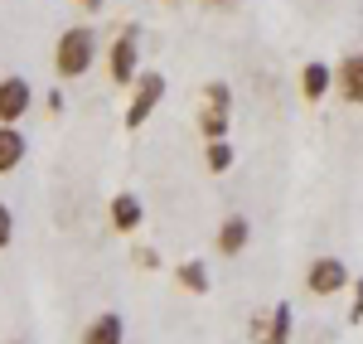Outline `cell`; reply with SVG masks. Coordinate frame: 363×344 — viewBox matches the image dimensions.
I'll return each instance as SVG.
<instances>
[{
    "label": "cell",
    "mask_w": 363,
    "mask_h": 344,
    "mask_svg": "<svg viewBox=\"0 0 363 344\" xmlns=\"http://www.w3.org/2000/svg\"><path fill=\"white\" fill-rule=\"evenodd\" d=\"M92 63H97V29H87V25L63 29L54 44V73L58 78H83Z\"/></svg>",
    "instance_id": "1"
},
{
    "label": "cell",
    "mask_w": 363,
    "mask_h": 344,
    "mask_svg": "<svg viewBox=\"0 0 363 344\" xmlns=\"http://www.w3.org/2000/svg\"><path fill=\"white\" fill-rule=\"evenodd\" d=\"M107 73H112L116 87L136 83V73H140V29L136 25H126L112 39V49H107Z\"/></svg>",
    "instance_id": "2"
},
{
    "label": "cell",
    "mask_w": 363,
    "mask_h": 344,
    "mask_svg": "<svg viewBox=\"0 0 363 344\" xmlns=\"http://www.w3.org/2000/svg\"><path fill=\"white\" fill-rule=\"evenodd\" d=\"M136 92H131V107H126V131H140L150 112L160 107V97H165V73H155V68H140L136 73Z\"/></svg>",
    "instance_id": "3"
},
{
    "label": "cell",
    "mask_w": 363,
    "mask_h": 344,
    "mask_svg": "<svg viewBox=\"0 0 363 344\" xmlns=\"http://www.w3.org/2000/svg\"><path fill=\"white\" fill-rule=\"evenodd\" d=\"M29 107H34V87H29V78H20V73L0 78V126H20Z\"/></svg>",
    "instance_id": "4"
},
{
    "label": "cell",
    "mask_w": 363,
    "mask_h": 344,
    "mask_svg": "<svg viewBox=\"0 0 363 344\" xmlns=\"http://www.w3.org/2000/svg\"><path fill=\"white\" fill-rule=\"evenodd\" d=\"M306 287H310V296H339L349 287V267L339 257H315L306 272Z\"/></svg>",
    "instance_id": "5"
},
{
    "label": "cell",
    "mask_w": 363,
    "mask_h": 344,
    "mask_svg": "<svg viewBox=\"0 0 363 344\" xmlns=\"http://www.w3.org/2000/svg\"><path fill=\"white\" fill-rule=\"evenodd\" d=\"M107 218H112L116 233H136L140 223H145V204H140V194L121 189V194L112 199V209H107Z\"/></svg>",
    "instance_id": "6"
},
{
    "label": "cell",
    "mask_w": 363,
    "mask_h": 344,
    "mask_svg": "<svg viewBox=\"0 0 363 344\" xmlns=\"http://www.w3.org/2000/svg\"><path fill=\"white\" fill-rule=\"evenodd\" d=\"M247 243H252V223L242 213H228L223 223H218V253L238 257V253H247Z\"/></svg>",
    "instance_id": "7"
},
{
    "label": "cell",
    "mask_w": 363,
    "mask_h": 344,
    "mask_svg": "<svg viewBox=\"0 0 363 344\" xmlns=\"http://www.w3.org/2000/svg\"><path fill=\"white\" fill-rule=\"evenodd\" d=\"M83 344H126V325H121V316H116V311L92 316L87 330H83Z\"/></svg>",
    "instance_id": "8"
},
{
    "label": "cell",
    "mask_w": 363,
    "mask_h": 344,
    "mask_svg": "<svg viewBox=\"0 0 363 344\" xmlns=\"http://www.w3.org/2000/svg\"><path fill=\"white\" fill-rule=\"evenodd\" d=\"M335 83H339V97H344V102H359L363 107V54H349L339 63Z\"/></svg>",
    "instance_id": "9"
},
{
    "label": "cell",
    "mask_w": 363,
    "mask_h": 344,
    "mask_svg": "<svg viewBox=\"0 0 363 344\" xmlns=\"http://www.w3.org/2000/svg\"><path fill=\"white\" fill-rule=\"evenodd\" d=\"M291 330H296V306L277 301L267 316V330H262V344H291Z\"/></svg>",
    "instance_id": "10"
},
{
    "label": "cell",
    "mask_w": 363,
    "mask_h": 344,
    "mask_svg": "<svg viewBox=\"0 0 363 344\" xmlns=\"http://www.w3.org/2000/svg\"><path fill=\"white\" fill-rule=\"evenodd\" d=\"M330 87H335V68H330V63H320V58H315V63L301 68V92H306V102H325V92H330Z\"/></svg>",
    "instance_id": "11"
},
{
    "label": "cell",
    "mask_w": 363,
    "mask_h": 344,
    "mask_svg": "<svg viewBox=\"0 0 363 344\" xmlns=\"http://www.w3.org/2000/svg\"><path fill=\"white\" fill-rule=\"evenodd\" d=\"M25 150H29V141H25L20 126H0V174L20 170L25 165Z\"/></svg>",
    "instance_id": "12"
},
{
    "label": "cell",
    "mask_w": 363,
    "mask_h": 344,
    "mask_svg": "<svg viewBox=\"0 0 363 344\" xmlns=\"http://www.w3.org/2000/svg\"><path fill=\"white\" fill-rule=\"evenodd\" d=\"M174 282L189 291V296H208V287H213V282H208V262H199V257L179 262V267H174Z\"/></svg>",
    "instance_id": "13"
},
{
    "label": "cell",
    "mask_w": 363,
    "mask_h": 344,
    "mask_svg": "<svg viewBox=\"0 0 363 344\" xmlns=\"http://www.w3.org/2000/svg\"><path fill=\"white\" fill-rule=\"evenodd\" d=\"M199 131H203V141H228V112L203 107V112H199Z\"/></svg>",
    "instance_id": "14"
},
{
    "label": "cell",
    "mask_w": 363,
    "mask_h": 344,
    "mask_svg": "<svg viewBox=\"0 0 363 344\" xmlns=\"http://www.w3.org/2000/svg\"><path fill=\"white\" fill-rule=\"evenodd\" d=\"M203 165H208L213 174L233 170V145H228V141H208V145H203Z\"/></svg>",
    "instance_id": "15"
},
{
    "label": "cell",
    "mask_w": 363,
    "mask_h": 344,
    "mask_svg": "<svg viewBox=\"0 0 363 344\" xmlns=\"http://www.w3.org/2000/svg\"><path fill=\"white\" fill-rule=\"evenodd\" d=\"M203 102L208 107H218V112L233 116V87L223 83V78H213V83H203Z\"/></svg>",
    "instance_id": "16"
},
{
    "label": "cell",
    "mask_w": 363,
    "mask_h": 344,
    "mask_svg": "<svg viewBox=\"0 0 363 344\" xmlns=\"http://www.w3.org/2000/svg\"><path fill=\"white\" fill-rule=\"evenodd\" d=\"M15 243V213H10V204L0 199V253Z\"/></svg>",
    "instance_id": "17"
},
{
    "label": "cell",
    "mask_w": 363,
    "mask_h": 344,
    "mask_svg": "<svg viewBox=\"0 0 363 344\" xmlns=\"http://www.w3.org/2000/svg\"><path fill=\"white\" fill-rule=\"evenodd\" d=\"M136 267H145V272H155V267H160V257H155V248H136Z\"/></svg>",
    "instance_id": "18"
},
{
    "label": "cell",
    "mask_w": 363,
    "mask_h": 344,
    "mask_svg": "<svg viewBox=\"0 0 363 344\" xmlns=\"http://www.w3.org/2000/svg\"><path fill=\"white\" fill-rule=\"evenodd\" d=\"M349 320H354V325L363 320V277L354 282V311H349Z\"/></svg>",
    "instance_id": "19"
},
{
    "label": "cell",
    "mask_w": 363,
    "mask_h": 344,
    "mask_svg": "<svg viewBox=\"0 0 363 344\" xmlns=\"http://www.w3.org/2000/svg\"><path fill=\"white\" fill-rule=\"evenodd\" d=\"M44 107H49V112H63L68 102H63V92H49V97H44Z\"/></svg>",
    "instance_id": "20"
},
{
    "label": "cell",
    "mask_w": 363,
    "mask_h": 344,
    "mask_svg": "<svg viewBox=\"0 0 363 344\" xmlns=\"http://www.w3.org/2000/svg\"><path fill=\"white\" fill-rule=\"evenodd\" d=\"M78 5H83L87 15H97V10H102V5H107V0H78Z\"/></svg>",
    "instance_id": "21"
},
{
    "label": "cell",
    "mask_w": 363,
    "mask_h": 344,
    "mask_svg": "<svg viewBox=\"0 0 363 344\" xmlns=\"http://www.w3.org/2000/svg\"><path fill=\"white\" fill-rule=\"evenodd\" d=\"M208 5H218V10H228V5H233V0H208Z\"/></svg>",
    "instance_id": "22"
},
{
    "label": "cell",
    "mask_w": 363,
    "mask_h": 344,
    "mask_svg": "<svg viewBox=\"0 0 363 344\" xmlns=\"http://www.w3.org/2000/svg\"><path fill=\"white\" fill-rule=\"evenodd\" d=\"M10 344H25V340H10Z\"/></svg>",
    "instance_id": "23"
},
{
    "label": "cell",
    "mask_w": 363,
    "mask_h": 344,
    "mask_svg": "<svg viewBox=\"0 0 363 344\" xmlns=\"http://www.w3.org/2000/svg\"><path fill=\"white\" fill-rule=\"evenodd\" d=\"M165 5H174V0H165Z\"/></svg>",
    "instance_id": "24"
}]
</instances>
